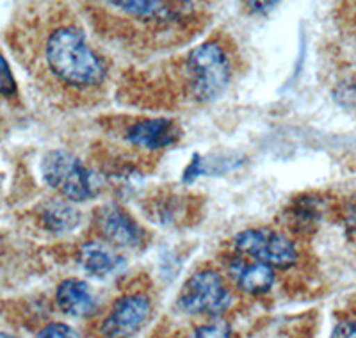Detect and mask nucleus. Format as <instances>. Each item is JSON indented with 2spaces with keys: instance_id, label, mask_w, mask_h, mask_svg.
Listing matches in <instances>:
<instances>
[{
  "instance_id": "nucleus-10",
  "label": "nucleus",
  "mask_w": 356,
  "mask_h": 338,
  "mask_svg": "<svg viewBox=\"0 0 356 338\" xmlns=\"http://www.w3.org/2000/svg\"><path fill=\"white\" fill-rule=\"evenodd\" d=\"M228 271H230V276L234 278L235 285L251 296L266 294L273 289L276 282L273 267L251 260V258H248V260L235 258L234 262L228 264Z\"/></svg>"
},
{
  "instance_id": "nucleus-20",
  "label": "nucleus",
  "mask_w": 356,
  "mask_h": 338,
  "mask_svg": "<svg viewBox=\"0 0 356 338\" xmlns=\"http://www.w3.org/2000/svg\"><path fill=\"white\" fill-rule=\"evenodd\" d=\"M0 338H15V337H11V335H8V333H2V331H0Z\"/></svg>"
},
{
  "instance_id": "nucleus-5",
  "label": "nucleus",
  "mask_w": 356,
  "mask_h": 338,
  "mask_svg": "<svg viewBox=\"0 0 356 338\" xmlns=\"http://www.w3.org/2000/svg\"><path fill=\"white\" fill-rule=\"evenodd\" d=\"M235 250L273 269H289L300 258L294 241L273 228H248L234 239Z\"/></svg>"
},
{
  "instance_id": "nucleus-16",
  "label": "nucleus",
  "mask_w": 356,
  "mask_h": 338,
  "mask_svg": "<svg viewBox=\"0 0 356 338\" xmlns=\"http://www.w3.org/2000/svg\"><path fill=\"white\" fill-rule=\"evenodd\" d=\"M36 338H79L77 333L68 326V324H63V322H54L44 326L43 330L38 333Z\"/></svg>"
},
{
  "instance_id": "nucleus-13",
  "label": "nucleus",
  "mask_w": 356,
  "mask_h": 338,
  "mask_svg": "<svg viewBox=\"0 0 356 338\" xmlns=\"http://www.w3.org/2000/svg\"><path fill=\"white\" fill-rule=\"evenodd\" d=\"M82 218L79 210L66 202H52L43 210L44 228L54 234H66L81 225Z\"/></svg>"
},
{
  "instance_id": "nucleus-9",
  "label": "nucleus",
  "mask_w": 356,
  "mask_h": 338,
  "mask_svg": "<svg viewBox=\"0 0 356 338\" xmlns=\"http://www.w3.org/2000/svg\"><path fill=\"white\" fill-rule=\"evenodd\" d=\"M125 139L139 148L161 150L175 145L180 139V127L168 118H150L130 125Z\"/></svg>"
},
{
  "instance_id": "nucleus-6",
  "label": "nucleus",
  "mask_w": 356,
  "mask_h": 338,
  "mask_svg": "<svg viewBox=\"0 0 356 338\" xmlns=\"http://www.w3.org/2000/svg\"><path fill=\"white\" fill-rule=\"evenodd\" d=\"M234 296L218 271H196L186 282L178 305L191 315H221L232 306Z\"/></svg>"
},
{
  "instance_id": "nucleus-14",
  "label": "nucleus",
  "mask_w": 356,
  "mask_h": 338,
  "mask_svg": "<svg viewBox=\"0 0 356 338\" xmlns=\"http://www.w3.org/2000/svg\"><path fill=\"white\" fill-rule=\"evenodd\" d=\"M189 338H232V328L228 326V322L216 319L196 328Z\"/></svg>"
},
{
  "instance_id": "nucleus-1",
  "label": "nucleus",
  "mask_w": 356,
  "mask_h": 338,
  "mask_svg": "<svg viewBox=\"0 0 356 338\" xmlns=\"http://www.w3.org/2000/svg\"><path fill=\"white\" fill-rule=\"evenodd\" d=\"M43 57L50 73L70 88H98L107 79L106 63L91 49L77 25L54 27L44 40Z\"/></svg>"
},
{
  "instance_id": "nucleus-3",
  "label": "nucleus",
  "mask_w": 356,
  "mask_h": 338,
  "mask_svg": "<svg viewBox=\"0 0 356 338\" xmlns=\"http://www.w3.org/2000/svg\"><path fill=\"white\" fill-rule=\"evenodd\" d=\"M187 86L198 102H214L232 82V61L219 41H205L186 57Z\"/></svg>"
},
{
  "instance_id": "nucleus-12",
  "label": "nucleus",
  "mask_w": 356,
  "mask_h": 338,
  "mask_svg": "<svg viewBox=\"0 0 356 338\" xmlns=\"http://www.w3.org/2000/svg\"><path fill=\"white\" fill-rule=\"evenodd\" d=\"M79 264L89 276L106 280L118 273L123 260L109 246L100 244V242H86L79 251Z\"/></svg>"
},
{
  "instance_id": "nucleus-19",
  "label": "nucleus",
  "mask_w": 356,
  "mask_h": 338,
  "mask_svg": "<svg viewBox=\"0 0 356 338\" xmlns=\"http://www.w3.org/2000/svg\"><path fill=\"white\" fill-rule=\"evenodd\" d=\"M346 223H348L349 228L356 230V196L351 198V202L346 207Z\"/></svg>"
},
{
  "instance_id": "nucleus-15",
  "label": "nucleus",
  "mask_w": 356,
  "mask_h": 338,
  "mask_svg": "<svg viewBox=\"0 0 356 338\" xmlns=\"http://www.w3.org/2000/svg\"><path fill=\"white\" fill-rule=\"evenodd\" d=\"M17 95V81L9 68L6 57L0 54V97L11 98Z\"/></svg>"
},
{
  "instance_id": "nucleus-8",
  "label": "nucleus",
  "mask_w": 356,
  "mask_h": 338,
  "mask_svg": "<svg viewBox=\"0 0 356 338\" xmlns=\"http://www.w3.org/2000/svg\"><path fill=\"white\" fill-rule=\"evenodd\" d=\"M97 226L104 239L116 248L132 250L145 244V230L127 210L116 205H106L98 210Z\"/></svg>"
},
{
  "instance_id": "nucleus-11",
  "label": "nucleus",
  "mask_w": 356,
  "mask_h": 338,
  "mask_svg": "<svg viewBox=\"0 0 356 338\" xmlns=\"http://www.w3.org/2000/svg\"><path fill=\"white\" fill-rule=\"evenodd\" d=\"M56 303L59 310L70 317H86L97 308V299L88 283L75 278L65 280L57 287Z\"/></svg>"
},
{
  "instance_id": "nucleus-4",
  "label": "nucleus",
  "mask_w": 356,
  "mask_h": 338,
  "mask_svg": "<svg viewBox=\"0 0 356 338\" xmlns=\"http://www.w3.org/2000/svg\"><path fill=\"white\" fill-rule=\"evenodd\" d=\"M41 175L49 187L65 196L68 202H86L97 193L91 171L75 155L63 150H54L44 155Z\"/></svg>"
},
{
  "instance_id": "nucleus-18",
  "label": "nucleus",
  "mask_w": 356,
  "mask_h": 338,
  "mask_svg": "<svg viewBox=\"0 0 356 338\" xmlns=\"http://www.w3.org/2000/svg\"><path fill=\"white\" fill-rule=\"evenodd\" d=\"M332 338H356V317L340 322L333 331Z\"/></svg>"
},
{
  "instance_id": "nucleus-17",
  "label": "nucleus",
  "mask_w": 356,
  "mask_h": 338,
  "mask_svg": "<svg viewBox=\"0 0 356 338\" xmlns=\"http://www.w3.org/2000/svg\"><path fill=\"white\" fill-rule=\"evenodd\" d=\"M246 2L253 15H269L280 4V0H246Z\"/></svg>"
},
{
  "instance_id": "nucleus-2",
  "label": "nucleus",
  "mask_w": 356,
  "mask_h": 338,
  "mask_svg": "<svg viewBox=\"0 0 356 338\" xmlns=\"http://www.w3.org/2000/svg\"><path fill=\"white\" fill-rule=\"evenodd\" d=\"M104 15L150 33L182 31L200 15V0H100Z\"/></svg>"
},
{
  "instance_id": "nucleus-7",
  "label": "nucleus",
  "mask_w": 356,
  "mask_h": 338,
  "mask_svg": "<svg viewBox=\"0 0 356 338\" xmlns=\"http://www.w3.org/2000/svg\"><path fill=\"white\" fill-rule=\"evenodd\" d=\"M150 299L143 294L123 296L113 305L102 324L106 338H132L150 317Z\"/></svg>"
}]
</instances>
